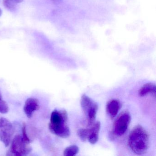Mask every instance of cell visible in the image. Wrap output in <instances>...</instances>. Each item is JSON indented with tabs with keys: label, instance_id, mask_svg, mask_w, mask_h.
<instances>
[{
	"label": "cell",
	"instance_id": "30bf717a",
	"mask_svg": "<svg viewBox=\"0 0 156 156\" xmlns=\"http://www.w3.org/2000/svg\"><path fill=\"white\" fill-rule=\"evenodd\" d=\"M149 94H156V85L152 83H147L144 85L139 91L140 96L144 97Z\"/></svg>",
	"mask_w": 156,
	"mask_h": 156
},
{
	"label": "cell",
	"instance_id": "5b68a950",
	"mask_svg": "<svg viewBox=\"0 0 156 156\" xmlns=\"http://www.w3.org/2000/svg\"><path fill=\"white\" fill-rule=\"evenodd\" d=\"M14 133V127L11 122L5 118L0 119V140L6 147L10 144Z\"/></svg>",
	"mask_w": 156,
	"mask_h": 156
},
{
	"label": "cell",
	"instance_id": "7a4b0ae2",
	"mask_svg": "<svg viewBox=\"0 0 156 156\" xmlns=\"http://www.w3.org/2000/svg\"><path fill=\"white\" fill-rule=\"evenodd\" d=\"M68 115L64 109H55L52 112L51 121L49 125L50 131L55 135L63 138L70 136V129L67 126Z\"/></svg>",
	"mask_w": 156,
	"mask_h": 156
},
{
	"label": "cell",
	"instance_id": "2e32d148",
	"mask_svg": "<svg viewBox=\"0 0 156 156\" xmlns=\"http://www.w3.org/2000/svg\"><path fill=\"white\" fill-rule=\"evenodd\" d=\"M54 3H58L61 2V0H50Z\"/></svg>",
	"mask_w": 156,
	"mask_h": 156
},
{
	"label": "cell",
	"instance_id": "8fae6325",
	"mask_svg": "<svg viewBox=\"0 0 156 156\" xmlns=\"http://www.w3.org/2000/svg\"><path fill=\"white\" fill-rule=\"evenodd\" d=\"M23 0H3V5L11 11L14 10L18 3H21Z\"/></svg>",
	"mask_w": 156,
	"mask_h": 156
},
{
	"label": "cell",
	"instance_id": "e0dca14e",
	"mask_svg": "<svg viewBox=\"0 0 156 156\" xmlns=\"http://www.w3.org/2000/svg\"><path fill=\"white\" fill-rule=\"evenodd\" d=\"M2 14V11L0 9V16H1Z\"/></svg>",
	"mask_w": 156,
	"mask_h": 156
},
{
	"label": "cell",
	"instance_id": "277c9868",
	"mask_svg": "<svg viewBox=\"0 0 156 156\" xmlns=\"http://www.w3.org/2000/svg\"><path fill=\"white\" fill-rule=\"evenodd\" d=\"M81 105L82 109L87 118L88 126H91L95 121L98 110V105L85 94L83 95L81 97Z\"/></svg>",
	"mask_w": 156,
	"mask_h": 156
},
{
	"label": "cell",
	"instance_id": "4fadbf2b",
	"mask_svg": "<svg viewBox=\"0 0 156 156\" xmlns=\"http://www.w3.org/2000/svg\"><path fill=\"white\" fill-rule=\"evenodd\" d=\"M77 134L81 140L84 142L87 140L89 129H80L77 130Z\"/></svg>",
	"mask_w": 156,
	"mask_h": 156
},
{
	"label": "cell",
	"instance_id": "9a60e30c",
	"mask_svg": "<svg viewBox=\"0 0 156 156\" xmlns=\"http://www.w3.org/2000/svg\"><path fill=\"white\" fill-rule=\"evenodd\" d=\"M22 130V136L23 137V138L26 141L30 143V139L29 137H28V135H27V131H26V125L24 123H23V125Z\"/></svg>",
	"mask_w": 156,
	"mask_h": 156
},
{
	"label": "cell",
	"instance_id": "5bb4252c",
	"mask_svg": "<svg viewBox=\"0 0 156 156\" xmlns=\"http://www.w3.org/2000/svg\"><path fill=\"white\" fill-rule=\"evenodd\" d=\"M9 107L6 101L2 98V95L0 92V113L6 114L9 112Z\"/></svg>",
	"mask_w": 156,
	"mask_h": 156
},
{
	"label": "cell",
	"instance_id": "3957f363",
	"mask_svg": "<svg viewBox=\"0 0 156 156\" xmlns=\"http://www.w3.org/2000/svg\"><path fill=\"white\" fill-rule=\"evenodd\" d=\"M29 142L24 140L22 136L17 135L12 141L11 146L8 155L27 156L30 153L32 147Z\"/></svg>",
	"mask_w": 156,
	"mask_h": 156
},
{
	"label": "cell",
	"instance_id": "52a82bcc",
	"mask_svg": "<svg viewBox=\"0 0 156 156\" xmlns=\"http://www.w3.org/2000/svg\"><path fill=\"white\" fill-rule=\"evenodd\" d=\"M40 102L36 98H30L25 101L23 110L25 115L29 118H31L35 111L40 108Z\"/></svg>",
	"mask_w": 156,
	"mask_h": 156
},
{
	"label": "cell",
	"instance_id": "8992f818",
	"mask_svg": "<svg viewBox=\"0 0 156 156\" xmlns=\"http://www.w3.org/2000/svg\"><path fill=\"white\" fill-rule=\"evenodd\" d=\"M131 121V116L127 111L122 112L115 121L113 132L117 136H122L126 131Z\"/></svg>",
	"mask_w": 156,
	"mask_h": 156
},
{
	"label": "cell",
	"instance_id": "6da1fadb",
	"mask_svg": "<svg viewBox=\"0 0 156 156\" xmlns=\"http://www.w3.org/2000/svg\"><path fill=\"white\" fill-rule=\"evenodd\" d=\"M129 145L131 150L138 155L147 152L149 146V137L146 130L138 125L134 127L129 134Z\"/></svg>",
	"mask_w": 156,
	"mask_h": 156
},
{
	"label": "cell",
	"instance_id": "7c38bea8",
	"mask_svg": "<svg viewBox=\"0 0 156 156\" xmlns=\"http://www.w3.org/2000/svg\"><path fill=\"white\" fill-rule=\"evenodd\" d=\"M79 151V147L76 145H72L67 147L64 151V155L65 156H74Z\"/></svg>",
	"mask_w": 156,
	"mask_h": 156
},
{
	"label": "cell",
	"instance_id": "9c48e42d",
	"mask_svg": "<svg viewBox=\"0 0 156 156\" xmlns=\"http://www.w3.org/2000/svg\"><path fill=\"white\" fill-rule=\"evenodd\" d=\"M120 107L121 105L119 101L116 99H113L108 103L107 111L111 117L114 118L117 115Z\"/></svg>",
	"mask_w": 156,
	"mask_h": 156
},
{
	"label": "cell",
	"instance_id": "ba28073f",
	"mask_svg": "<svg viewBox=\"0 0 156 156\" xmlns=\"http://www.w3.org/2000/svg\"><path fill=\"white\" fill-rule=\"evenodd\" d=\"M89 129L87 140L92 144H95L98 141L99 132L100 129V123L99 121L95 122Z\"/></svg>",
	"mask_w": 156,
	"mask_h": 156
}]
</instances>
